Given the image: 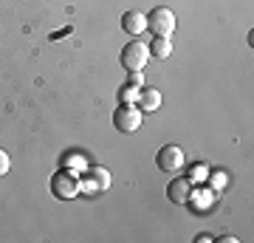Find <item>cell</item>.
Here are the masks:
<instances>
[{
    "mask_svg": "<svg viewBox=\"0 0 254 243\" xmlns=\"http://www.w3.org/2000/svg\"><path fill=\"white\" fill-rule=\"evenodd\" d=\"M122 68H127V71H141L147 65V60H150V48H147V43H141V40H133V43H127L125 48H122Z\"/></svg>",
    "mask_w": 254,
    "mask_h": 243,
    "instance_id": "1",
    "label": "cell"
},
{
    "mask_svg": "<svg viewBox=\"0 0 254 243\" xmlns=\"http://www.w3.org/2000/svg\"><path fill=\"white\" fill-rule=\"evenodd\" d=\"M147 28H150L155 37H170L175 31L173 9H167V6H155V9L147 14Z\"/></svg>",
    "mask_w": 254,
    "mask_h": 243,
    "instance_id": "2",
    "label": "cell"
},
{
    "mask_svg": "<svg viewBox=\"0 0 254 243\" xmlns=\"http://www.w3.org/2000/svg\"><path fill=\"white\" fill-rule=\"evenodd\" d=\"M141 110L136 105H119L113 110V127H116L119 133H136L138 127H141Z\"/></svg>",
    "mask_w": 254,
    "mask_h": 243,
    "instance_id": "3",
    "label": "cell"
},
{
    "mask_svg": "<svg viewBox=\"0 0 254 243\" xmlns=\"http://www.w3.org/2000/svg\"><path fill=\"white\" fill-rule=\"evenodd\" d=\"M51 192H54L60 201H68V198H73L76 192H79V178H76V172H71V170H60L51 178Z\"/></svg>",
    "mask_w": 254,
    "mask_h": 243,
    "instance_id": "4",
    "label": "cell"
},
{
    "mask_svg": "<svg viewBox=\"0 0 254 243\" xmlns=\"http://www.w3.org/2000/svg\"><path fill=\"white\" fill-rule=\"evenodd\" d=\"M155 164H158V170H164V172H178L184 167V150L178 144H167V147L158 150Z\"/></svg>",
    "mask_w": 254,
    "mask_h": 243,
    "instance_id": "5",
    "label": "cell"
},
{
    "mask_svg": "<svg viewBox=\"0 0 254 243\" xmlns=\"http://www.w3.org/2000/svg\"><path fill=\"white\" fill-rule=\"evenodd\" d=\"M167 198H170V204H190L192 198V181L190 178H175L167 184Z\"/></svg>",
    "mask_w": 254,
    "mask_h": 243,
    "instance_id": "6",
    "label": "cell"
},
{
    "mask_svg": "<svg viewBox=\"0 0 254 243\" xmlns=\"http://www.w3.org/2000/svg\"><path fill=\"white\" fill-rule=\"evenodd\" d=\"M136 108L141 110V113H153V110L161 108V93H158V88H141L138 90Z\"/></svg>",
    "mask_w": 254,
    "mask_h": 243,
    "instance_id": "7",
    "label": "cell"
},
{
    "mask_svg": "<svg viewBox=\"0 0 254 243\" xmlns=\"http://www.w3.org/2000/svg\"><path fill=\"white\" fill-rule=\"evenodd\" d=\"M122 28H125L130 37H138L147 28V14H141V11H136V9L125 11V17H122Z\"/></svg>",
    "mask_w": 254,
    "mask_h": 243,
    "instance_id": "8",
    "label": "cell"
},
{
    "mask_svg": "<svg viewBox=\"0 0 254 243\" xmlns=\"http://www.w3.org/2000/svg\"><path fill=\"white\" fill-rule=\"evenodd\" d=\"M147 48H150V57H155V60H167V57L173 54L170 37H153V43L147 45Z\"/></svg>",
    "mask_w": 254,
    "mask_h": 243,
    "instance_id": "9",
    "label": "cell"
},
{
    "mask_svg": "<svg viewBox=\"0 0 254 243\" xmlns=\"http://www.w3.org/2000/svg\"><path fill=\"white\" fill-rule=\"evenodd\" d=\"M88 175H91V181H93L96 189H108L110 187V172L105 170V167H99V164H93L91 170H88Z\"/></svg>",
    "mask_w": 254,
    "mask_h": 243,
    "instance_id": "10",
    "label": "cell"
},
{
    "mask_svg": "<svg viewBox=\"0 0 254 243\" xmlns=\"http://www.w3.org/2000/svg\"><path fill=\"white\" fill-rule=\"evenodd\" d=\"M138 90H141V88H136V85H130V82H127L125 88L119 90V99H122V105H136Z\"/></svg>",
    "mask_w": 254,
    "mask_h": 243,
    "instance_id": "11",
    "label": "cell"
},
{
    "mask_svg": "<svg viewBox=\"0 0 254 243\" xmlns=\"http://www.w3.org/2000/svg\"><path fill=\"white\" fill-rule=\"evenodd\" d=\"M9 167H11L9 153H6V150H0V175H6V172H9Z\"/></svg>",
    "mask_w": 254,
    "mask_h": 243,
    "instance_id": "12",
    "label": "cell"
},
{
    "mask_svg": "<svg viewBox=\"0 0 254 243\" xmlns=\"http://www.w3.org/2000/svg\"><path fill=\"white\" fill-rule=\"evenodd\" d=\"M127 82H130V85H136V88H141V85H144V77H141V71H130Z\"/></svg>",
    "mask_w": 254,
    "mask_h": 243,
    "instance_id": "13",
    "label": "cell"
},
{
    "mask_svg": "<svg viewBox=\"0 0 254 243\" xmlns=\"http://www.w3.org/2000/svg\"><path fill=\"white\" fill-rule=\"evenodd\" d=\"M195 201H200L203 207H209V201H212V195H209V192H200V195H195Z\"/></svg>",
    "mask_w": 254,
    "mask_h": 243,
    "instance_id": "14",
    "label": "cell"
},
{
    "mask_svg": "<svg viewBox=\"0 0 254 243\" xmlns=\"http://www.w3.org/2000/svg\"><path fill=\"white\" fill-rule=\"evenodd\" d=\"M223 184H226L223 175H212V187H223Z\"/></svg>",
    "mask_w": 254,
    "mask_h": 243,
    "instance_id": "15",
    "label": "cell"
},
{
    "mask_svg": "<svg viewBox=\"0 0 254 243\" xmlns=\"http://www.w3.org/2000/svg\"><path fill=\"white\" fill-rule=\"evenodd\" d=\"M218 241L220 243H237V238H235V235H220Z\"/></svg>",
    "mask_w": 254,
    "mask_h": 243,
    "instance_id": "16",
    "label": "cell"
}]
</instances>
